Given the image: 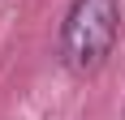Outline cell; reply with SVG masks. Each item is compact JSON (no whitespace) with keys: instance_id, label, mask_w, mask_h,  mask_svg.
<instances>
[{"instance_id":"6da1fadb","label":"cell","mask_w":125,"mask_h":120,"mask_svg":"<svg viewBox=\"0 0 125 120\" xmlns=\"http://www.w3.org/2000/svg\"><path fill=\"white\" fill-rule=\"evenodd\" d=\"M121 0H73L61 26V56L73 73H95L116 43Z\"/></svg>"}]
</instances>
